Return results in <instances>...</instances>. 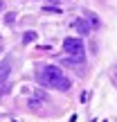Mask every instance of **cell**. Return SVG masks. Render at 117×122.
Returning <instances> with one entry per match:
<instances>
[{
    "mask_svg": "<svg viewBox=\"0 0 117 122\" xmlns=\"http://www.w3.org/2000/svg\"><path fill=\"white\" fill-rule=\"evenodd\" d=\"M63 77V72H61L59 66H41L38 72H36V79H38L41 86H56V81Z\"/></svg>",
    "mask_w": 117,
    "mask_h": 122,
    "instance_id": "cell-1",
    "label": "cell"
},
{
    "mask_svg": "<svg viewBox=\"0 0 117 122\" xmlns=\"http://www.w3.org/2000/svg\"><path fill=\"white\" fill-rule=\"evenodd\" d=\"M63 50H65V54L68 57H83V43H81V39H65L63 41Z\"/></svg>",
    "mask_w": 117,
    "mask_h": 122,
    "instance_id": "cell-2",
    "label": "cell"
},
{
    "mask_svg": "<svg viewBox=\"0 0 117 122\" xmlns=\"http://www.w3.org/2000/svg\"><path fill=\"white\" fill-rule=\"evenodd\" d=\"M11 61H14V57H7L0 63V84H5L9 79V72H11Z\"/></svg>",
    "mask_w": 117,
    "mask_h": 122,
    "instance_id": "cell-3",
    "label": "cell"
},
{
    "mask_svg": "<svg viewBox=\"0 0 117 122\" xmlns=\"http://www.w3.org/2000/svg\"><path fill=\"white\" fill-rule=\"evenodd\" d=\"M83 18L88 20V25H90L92 30H99V27H101V20H99V16H97V14H92L90 9H83Z\"/></svg>",
    "mask_w": 117,
    "mask_h": 122,
    "instance_id": "cell-4",
    "label": "cell"
},
{
    "mask_svg": "<svg viewBox=\"0 0 117 122\" xmlns=\"http://www.w3.org/2000/svg\"><path fill=\"white\" fill-rule=\"evenodd\" d=\"M72 25H74V30H77L81 36H88V34H90V30H92V27L88 25V20H86V18H77Z\"/></svg>",
    "mask_w": 117,
    "mask_h": 122,
    "instance_id": "cell-5",
    "label": "cell"
},
{
    "mask_svg": "<svg viewBox=\"0 0 117 122\" xmlns=\"http://www.w3.org/2000/svg\"><path fill=\"white\" fill-rule=\"evenodd\" d=\"M27 104L32 111H45V100H41V97H29Z\"/></svg>",
    "mask_w": 117,
    "mask_h": 122,
    "instance_id": "cell-6",
    "label": "cell"
},
{
    "mask_svg": "<svg viewBox=\"0 0 117 122\" xmlns=\"http://www.w3.org/2000/svg\"><path fill=\"white\" fill-rule=\"evenodd\" d=\"M54 88H59V91H63V93H65V91H70V88H72V81H70L68 77H61Z\"/></svg>",
    "mask_w": 117,
    "mask_h": 122,
    "instance_id": "cell-7",
    "label": "cell"
},
{
    "mask_svg": "<svg viewBox=\"0 0 117 122\" xmlns=\"http://www.w3.org/2000/svg\"><path fill=\"white\" fill-rule=\"evenodd\" d=\"M36 39H38V34H36L34 30H29V32H25V34H23V43H34Z\"/></svg>",
    "mask_w": 117,
    "mask_h": 122,
    "instance_id": "cell-8",
    "label": "cell"
},
{
    "mask_svg": "<svg viewBox=\"0 0 117 122\" xmlns=\"http://www.w3.org/2000/svg\"><path fill=\"white\" fill-rule=\"evenodd\" d=\"M43 11H52V14H59V11H61V7H56V5H45V7H43Z\"/></svg>",
    "mask_w": 117,
    "mask_h": 122,
    "instance_id": "cell-9",
    "label": "cell"
},
{
    "mask_svg": "<svg viewBox=\"0 0 117 122\" xmlns=\"http://www.w3.org/2000/svg\"><path fill=\"white\" fill-rule=\"evenodd\" d=\"M5 23L7 25H14L16 23V14H5Z\"/></svg>",
    "mask_w": 117,
    "mask_h": 122,
    "instance_id": "cell-10",
    "label": "cell"
},
{
    "mask_svg": "<svg viewBox=\"0 0 117 122\" xmlns=\"http://www.w3.org/2000/svg\"><path fill=\"white\" fill-rule=\"evenodd\" d=\"M79 100H81V102H83V104H86V102H88V100H90V93H88V91H83V93H81V97H79Z\"/></svg>",
    "mask_w": 117,
    "mask_h": 122,
    "instance_id": "cell-11",
    "label": "cell"
},
{
    "mask_svg": "<svg viewBox=\"0 0 117 122\" xmlns=\"http://www.w3.org/2000/svg\"><path fill=\"white\" fill-rule=\"evenodd\" d=\"M2 9H5V0H0V11H2Z\"/></svg>",
    "mask_w": 117,
    "mask_h": 122,
    "instance_id": "cell-12",
    "label": "cell"
},
{
    "mask_svg": "<svg viewBox=\"0 0 117 122\" xmlns=\"http://www.w3.org/2000/svg\"><path fill=\"white\" fill-rule=\"evenodd\" d=\"M0 52H2V48H0Z\"/></svg>",
    "mask_w": 117,
    "mask_h": 122,
    "instance_id": "cell-13",
    "label": "cell"
}]
</instances>
